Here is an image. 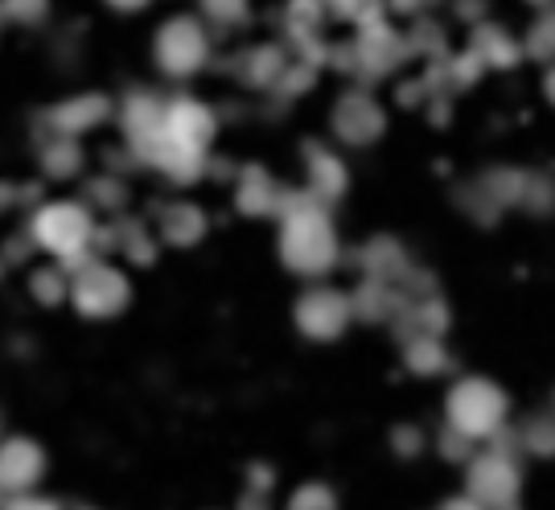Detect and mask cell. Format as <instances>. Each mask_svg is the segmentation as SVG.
<instances>
[{
  "mask_svg": "<svg viewBox=\"0 0 555 510\" xmlns=\"http://www.w3.org/2000/svg\"><path fill=\"white\" fill-rule=\"evenodd\" d=\"M547 99H552V103H555V71H552V75H547Z\"/></svg>",
  "mask_w": 555,
  "mask_h": 510,
  "instance_id": "obj_27",
  "label": "cell"
},
{
  "mask_svg": "<svg viewBox=\"0 0 555 510\" xmlns=\"http://www.w3.org/2000/svg\"><path fill=\"white\" fill-rule=\"evenodd\" d=\"M41 473V452L29 441H13L0 449V486L9 490H25Z\"/></svg>",
  "mask_w": 555,
  "mask_h": 510,
  "instance_id": "obj_10",
  "label": "cell"
},
{
  "mask_svg": "<svg viewBox=\"0 0 555 510\" xmlns=\"http://www.w3.org/2000/svg\"><path fill=\"white\" fill-rule=\"evenodd\" d=\"M354 314V305L334 289H313L300 296L297 305V326L309 337H337L346 330V321Z\"/></svg>",
  "mask_w": 555,
  "mask_h": 510,
  "instance_id": "obj_7",
  "label": "cell"
},
{
  "mask_svg": "<svg viewBox=\"0 0 555 510\" xmlns=\"http://www.w3.org/2000/svg\"><path fill=\"white\" fill-rule=\"evenodd\" d=\"M531 54H535V59H555V13L535 25V34H531Z\"/></svg>",
  "mask_w": 555,
  "mask_h": 510,
  "instance_id": "obj_20",
  "label": "cell"
},
{
  "mask_svg": "<svg viewBox=\"0 0 555 510\" xmlns=\"http://www.w3.org/2000/svg\"><path fill=\"white\" fill-rule=\"evenodd\" d=\"M444 350H440V342L433 334L428 337H416L412 346H408V367L412 371H420V374H437V371H444Z\"/></svg>",
  "mask_w": 555,
  "mask_h": 510,
  "instance_id": "obj_16",
  "label": "cell"
},
{
  "mask_svg": "<svg viewBox=\"0 0 555 510\" xmlns=\"http://www.w3.org/2000/svg\"><path fill=\"white\" fill-rule=\"evenodd\" d=\"M0 17L17 21V25H34L46 17V0H0Z\"/></svg>",
  "mask_w": 555,
  "mask_h": 510,
  "instance_id": "obj_18",
  "label": "cell"
},
{
  "mask_svg": "<svg viewBox=\"0 0 555 510\" xmlns=\"http://www.w3.org/2000/svg\"><path fill=\"white\" fill-rule=\"evenodd\" d=\"M70 296H75L79 314L112 317V314H119V309L128 305V280H124L116 268H107V264H100V259H95L91 268H82V272L75 276Z\"/></svg>",
  "mask_w": 555,
  "mask_h": 510,
  "instance_id": "obj_5",
  "label": "cell"
},
{
  "mask_svg": "<svg viewBox=\"0 0 555 510\" xmlns=\"http://www.w3.org/2000/svg\"><path fill=\"white\" fill-rule=\"evenodd\" d=\"M535 4H543V0H535Z\"/></svg>",
  "mask_w": 555,
  "mask_h": 510,
  "instance_id": "obj_28",
  "label": "cell"
},
{
  "mask_svg": "<svg viewBox=\"0 0 555 510\" xmlns=\"http://www.w3.org/2000/svg\"><path fill=\"white\" fill-rule=\"evenodd\" d=\"M34 296H38V301H46V305L62 301V276L59 272H38V276H34Z\"/></svg>",
  "mask_w": 555,
  "mask_h": 510,
  "instance_id": "obj_21",
  "label": "cell"
},
{
  "mask_svg": "<svg viewBox=\"0 0 555 510\" xmlns=\"http://www.w3.org/2000/svg\"><path fill=\"white\" fill-rule=\"evenodd\" d=\"M13 510H54L50 502H21V507H13Z\"/></svg>",
  "mask_w": 555,
  "mask_h": 510,
  "instance_id": "obj_26",
  "label": "cell"
},
{
  "mask_svg": "<svg viewBox=\"0 0 555 510\" xmlns=\"http://www.w3.org/2000/svg\"><path fill=\"white\" fill-rule=\"evenodd\" d=\"M202 231H206V222H202V211L198 206H173V211H165V239L169 243H178V247H190V243H198Z\"/></svg>",
  "mask_w": 555,
  "mask_h": 510,
  "instance_id": "obj_12",
  "label": "cell"
},
{
  "mask_svg": "<svg viewBox=\"0 0 555 510\" xmlns=\"http://www.w3.org/2000/svg\"><path fill=\"white\" fill-rule=\"evenodd\" d=\"M293 510H334V498L321 490V486H305V490L297 494Z\"/></svg>",
  "mask_w": 555,
  "mask_h": 510,
  "instance_id": "obj_22",
  "label": "cell"
},
{
  "mask_svg": "<svg viewBox=\"0 0 555 510\" xmlns=\"http://www.w3.org/2000/svg\"><path fill=\"white\" fill-rule=\"evenodd\" d=\"M103 116H107V99L79 95V99H70V103H62V107H54V112H50V124H54L59 137H75V132L95 128Z\"/></svg>",
  "mask_w": 555,
  "mask_h": 510,
  "instance_id": "obj_9",
  "label": "cell"
},
{
  "mask_svg": "<svg viewBox=\"0 0 555 510\" xmlns=\"http://www.w3.org/2000/svg\"><path fill=\"white\" fill-rule=\"evenodd\" d=\"M107 4H116V9H140V4H149V0H107Z\"/></svg>",
  "mask_w": 555,
  "mask_h": 510,
  "instance_id": "obj_25",
  "label": "cell"
},
{
  "mask_svg": "<svg viewBox=\"0 0 555 510\" xmlns=\"http://www.w3.org/2000/svg\"><path fill=\"white\" fill-rule=\"evenodd\" d=\"M284 231H280V252L284 264L297 272L318 276L337 259V239L330 227V215L318 202V194H293L284 197Z\"/></svg>",
  "mask_w": 555,
  "mask_h": 510,
  "instance_id": "obj_1",
  "label": "cell"
},
{
  "mask_svg": "<svg viewBox=\"0 0 555 510\" xmlns=\"http://www.w3.org/2000/svg\"><path fill=\"white\" fill-rule=\"evenodd\" d=\"M238 206H243L247 215H268V211L276 206V190H272V181L263 177V169H247V174H243Z\"/></svg>",
  "mask_w": 555,
  "mask_h": 510,
  "instance_id": "obj_13",
  "label": "cell"
},
{
  "mask_svg": "<svg viewBox=\"0 0 555 510\" xmlns=\"http://www.w3.org/2000/svg\"><path fill=\"white\" fill-rule=\"evenodd\" d=\"M309 186L318 197H337L346 190V169L341 161L330 157L325 149H309Z\"/></svg>",
  "mask_w": 555,
  "mask_h": 510,
  "instance_id": "obj_11",
  "label": "cell"
},
{
  "mask_svg": "<svg viewBox=\"0 0 555 510\" xmlns=\"http://www.w3.org/2000/svg\"><path fill=\"white\" fill-rule=\"evenodd\" d=\"M334 128L350 140V144H366L371 137H378V128H383V112L375 107V99H371V95L350 91V95L337 103Z\"/></svg>",
  "mask_w": 555,
  "mask_h": 510,
  "instance_id": "obj_8",
  "label": "cell"
},
{
  "mask_svg": "<svg viewBox=\"0 0 555 510\" xmlns=\"http://www.w3.org/2000/svg\"><path fill=\"white\" fill-rule=\"evenodd\" d=\"M202 9H206V17L215 21V25H238V21H247V0H202Z\"/></svg>",
  "mask_w": 555,
  "mask_h": 510,
  "instance_id": "obj_19",
  "label": "cell"
},
{
  "mask_svg": "<svg viewBox=\"0 0 555 510\" xmlns=\"http://www.w3.org/2000/svg\"><path fill=\"white\" fill-rule=\"evenodd\" d=\"M284 71H288V62H284V50H276V46H259L251 59L243 62V75H247V82H256V87H263V82L272 79H284Z\"/></svg>",
  "mask_w": 555,
  "mask_h": 510,
  "instance_id": "obj_14",
  "label": "cell"
},
{
  "mask_svg": "<svg viewBox=\"0 0 555 510\" xmlns=\"http://www.w3.org/2000/svg\"><path fill=\"white\" fill-rule=\"evenodd\" d=\"M34 239L59 255L87 252V243L95 239V222L75 202H54V206L38 211V218H34Z\"/></svg>",
  "mask_w": 555,
  "mask_h": 510,
  "instance_id": "obj_4",
  "label": "cell"
},
{
  "mask_svg": "<svg viewBox=\"0 0 555 510\" xmlns=\"http://www.w3.org/2000/svg\"><path fill=\"white\" fill-rule=\"evenodd\" d=\"M474 54L481 62H490V66H515L518 62V46L506 34H494V29H481L477 34V46Z\"/></svg>",
  "mask_w": 555,
  "mask_h": 510,
  "instance_id": "obj_15",
  "label": "cell"
},
{
  "mask_svg": "<svg viewBox=\"0 0 555 510\" xmlns=\"http://www.w3.org/2000/svg\"><path fill=\"white\" fill-rule=\"evenodd\" d=\"M391 4H396V9H403V13H412V9H420L424 0H391Z\"/></svg>",
  "mask_w": 555,
  "mask_h": 510,
  "instance_id": "obj_24",
  "label": "cell"
},
{
  "mask_svg": "<svg viewBox=\"0 0 555 510\" xmlns=\"http://www.w3.org/2000/svg\"><path fill=\"white\" fill-rule=\"evenodd\" d=\"M444 510H486L477 502L474 494H465V498H453V502H444Z\"/></svg>",
  "mask_w": 555,
  "mask_h": 510,
  "instance_id": "obj_23",
  "label": "cell"
},
{
  "mask_svg": "<svg viewBox=\"0 0 555 510\" xmlns=\"http://www.w3.org/2000/svg\"><path fill=\"white\" fill-rule=\"evenodd\" d=\"M469 494L486 510H511L518 502V470L502 452H481L469 466Z\"/></svg>",
  "mask_w": 555,
  "mask_h": 510,
  "instance_id": "obj_6",
  "label": "cell"
},
{
  "mask_svg": "<svg viewBox=\"0 0 555 510\" xmlns=\"http://www.w3.org/2000/svg\"><path fill=\"white\" fill-rule=\"evenodd\" d=\"M41 161H46V169H50L54 177H70L75 169H79V149H75V140L70 137H62L59 144L46 149V157Z\"/></svg>",
  "mask_w": 555,
  "mask_h": 510,
  "instance_id": "obj_17",
  "label": "cell"
},
{
  "mask_svg": "<svg viewBox=\"0 0 555 510\" xmlns=\"http://www.w3.org/2000/svg\"><path fill=\"white\" fill-rule=\"evenodd\" d=\"M506 416V395L486 379H461L449 395V429L461 441H481L502 429Z\"/></svg>",
  "mask_w": 555,
  "mask_h": 510,
  "instance_id": "obj_2",
  "label": "cell"
},
{
  "mask_svg": "<svg viewBox=\"0 0 555 510\" xmlns=\"http://www.w3.org/2000/svg\"><path fill=\"white\" fill-rule=\"evenodd\" d=\"M210 59V41H206V29H202L194 17H173L160 25L157 34V66L173 79H185L202 71Z\"/></svg>",
  "mask_w": 555,
  "mask_h": 510,
  "instance_id": "obj_3",
  "label": "cell"
}]
</instances>
